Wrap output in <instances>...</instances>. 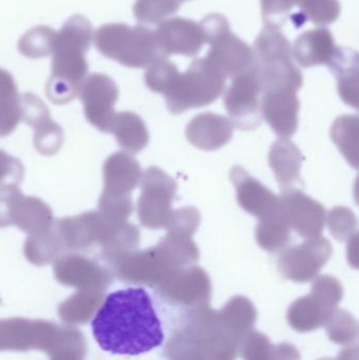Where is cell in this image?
Here are the masks:
<instances>
[{"label":"cell","mask_w":359,"mask_h":360,"mask_svg":"<svg viewBox=\"0 0 359 360\" xmlns=\"http://www.w3.org/2000/svg\"><path fill=\"white\" fill-rule=\"evenodd\" d=\"M92 331L103 351L117 355L143 354L164 340L162 321L143 288L109 294L93 319Z\"/></svg>","instance_id":"obj_1"},{"label":"cell","mask_w":359,"mask_h":360,"mask_svg":"<svg viewBox=\"0 0 359 360\" xmlns=\"http://www.w3.org/2000/svg\"><path fill=\"white\" fill-rule=\"evenodd\" d=\"M92 25L81 15L71 17L57 33L53 49L52 74L46 96L56 105H65L77 96L88 76L86 53L93 41Z\"/></svg>","instance_id":"obj_2"},{"label":"cell","mask_w":359,"mask_h":360,"mask_svg":"<svg viewBox=\"0 0 359 360\" xmlns=\"http://www.w3.org/2000/svg\"><path fill=\"white\" fill-rule=\"evenodd\" d=\"M252 50L261 92L293 91L297 93L303 86V74L293 63L292 46L280 25L266 22L255 39Z\"/></svg>","instance_id":"obj_3"},{"label":"cell","mask_w":359,"mask_h":360,"mask_svg":"<svg viewBox=\"0 0 359 360\" xmlns=\"http://www.w3.org/2000/svg\"><path fill=\"white\" fill-rule=\"evenodd\" d=\"M93 39L103 56L124 67L143 69L168 59L160 48L155 32L143 25L110 23L99 27Z\"/></svg>","instance_id":"obj_4"},{"label":"cell","mask_w":359,"mask_h":360,"mask_svg":"<svg viewBox=\"0 0 359 360\" xmlns=\"http://www.w3.org/2000/svg\"><path fill=\"white\" fill-rule=\"evenodd\" d=\"M227 77L207 57L195 59L185 73L179 72L172 86L164 93L167 107L172 114L206 107L225 92Z\"/></svg>","instance_id":"obj_5"},{"label":"cell","mask_w":359,"mask_h":360,"mask_svg":"<svg viewBox=\"0 0 359 360\" xmlns=\"http://www.w3.org/2000/svg\"><path fill=\"white\" fill-rule=\"evenodd\" d=\"M200 251L192 237L168 232L154 247L131 252L112 268L122 279L136 281L162 268L192 264L198 259Z\"/></svg>","instance_id":"obj_6"},{"label":"cell","mask_w":359,"mask_h":360,"mask_svg":"<svg viewBox=\"0 0 359 360\" xmlns=\"http://www.w3.org/2000/svg\"><path fill=\"white\" fill-rule=\"evenodd\" d=\"M204 41L210 44L207 58L212 61L226 77H235L254 65L253 50L232 33L227 18L221 14H210L200 23Z\"/></svg>","instance_id":"obj_7"},{"label":"cell","mask_w":359,"mask_h":360,"mask_svg":"<svg viewBox=\"0 0 359 360\" xmlns=\"http://www.w3.org/2000/svg\"><path fill=\"white\" fill-rule=\"evenodd\" d=\"M122 222L107 219L98 211H89L55 220L52 226L65 253H84L95 247L103 250Z\"/></svg>","instance_id":"obj_8"},{"label":"cell","mask_w":359,"mask_h":360,"mask_svg":"<svg viewBox=\"0 0 359 360\" xmlns=\"http://www.w3.org/2000/svg\"><path fill=\"white\" fill-rule=\"evenodd\" d=\"M141 193L137 216L141 226L150 230L167 229L172 219V202L177 184L162 169L151 167L141 177Z\"/></svg>","instance_id":"obj_9"},{"label":"cell","mask_w":359,"mask_h":360,"mask_svg":"<svg viewBox=\"0 0 359 360\" xmlns=\"http://www.w3.org/2000/svg\"><path fill=\"white\" fill-rule=\"evenodd\" d=\"M53 212L37 197L25 196L17 186L0 188V228L16 226L29 235L48 230Z\"/></svg>","instance_id":"obj_10"},{"label":"cell","mask_w":359,"mask_h":360,"mask_svg":"<svg viewBox=\"0 0 359 360\" xmlns=\"http://www.w3.org/2000/svg\"><path fill=\"white\" fill-rule=\"evenodd\" d=\"M261 94V82L254 65L233 77L223 96V103L233 127L248 131L261 126L263 122Z\"/></svg>","instance_id":"obj_11"},{"label":"cell","mask_w":359,"mask_h":360,"mask_svg":"<svg viewBox=\"0 0 359 360\" xmlns=\"http://www.w3.org/2000/svg\"><path fill=\"white\" fill-rule=\"evenodd\" d=\"M59 328L46 321L0 319V351L38 350L48 353L56 340Z\"/></svg>","instance_id":"obj_12"},{"label":"cell","mask_w":359,"mask_h":360,"mask_svg":"<svg viewBox=\"0 0 359 360\" xmlns=\"http://www.w3.org/2000/svg\"><path fill=\"white\" fill-rule=\"evenodd\" d=\"M77 96L84 105L86 120L100 132L109 133L116 112L114 105L119 96L115 82L105 74L86 76L80 84Z\"/></svg>","instance_id":"obj_13"},{"label":"cell","mask_w":359,"mask_h":360,"mask_svg":"<svg viewBox=\"0 0 359 360\" xmlns=\"http://www.w3.org/2000/svg\"><path fill=\"white\" fill-rule=\"evenodd\" d=\"M280 209L291 230L305 239L322 236L326 224V210L318 201L292 188L278 196Z\"/></svg>","instance_id":"obj_14"},{"label":"cell","mask_w":359,"mask_h":360,"mask_svg":"<svg viewBox=\"0 0 359 360\" xmlns=\"http://www.w3.org/2000/svg\"><path fill=\"white\" fill-rule=\"evenodd\" d=\"M19 101L21 120L34 130V147L42 155H55L63 146V129L51 118L48 108L36 95H19Z\"/></svg>","instance_id":"obj_15"},{"label":"cell","mask_w":359,"mask_h":360,"mask_svg":"<svg viewBox=\"0 0 359 360\" xmlns=\"http://www.w3.org/2000/svg\"><path fill=\"white\" fill-rule=\"evenodd\" d=\"M55 278L65 287L82 289H105L111 276L107 268L82 253L67 252L54 264Z\"/></svg>","instance_id":"obj_16"},{"label":"cell","mask_w":359,"mask_h":360,"mask_svg":"<svg viewBox=\"0 0 359 360\" xmlns=\"http://www.w3.org/2000/svg\"><path fill=\"white\" fill-rule=\"evenodd\" d=\"M155 33L160 48L168 57L172 54L195 56L206 42L200 23L181 17L162 21Z\"/></svg>","instance_id":"obj_17"},{"label":"cell","mask_w":359,"mask_h":360,"mask_svg":"<svg viewBox=\"0 0 359 360\" xmlns=\"http://www.w3.org/2000/svg\"><path fill=\"white\" fill-rule=\"evenodd\" d=\"M261 113L273 132L282 139L294 135L299 127V101L293 91H263Z\"/></svg>","instance_id":"obj_18"},{"label":"cell","mask_w":359,"mask_h":360,"mask_svg":"<svg viewBox=\"0 0 359 360\" xmlns=\"http://www.w3.org/2000/svg\"><path fill=\"white\" fill-rule=\"evenodd\" d=\"M332 245L324 237L308 238L301 245L287 248L278 258L280 268L294 276H307L318 271L332 254Z\"/></svg>","instance_id":"obj_19"},{"label":"cell","mask_w":359,"mask_h":360,"mask_svg":"<svg viewBox=\"0 0 359 360\" xmlns=\"http://www.w3.org/2000/svg\"><path fill=\"white\" fill-rule=\"evenodd\" d=\"M103 174L105 186L101 194L113 197H131L143 177L139 162L124 152H116L107 158Z\"/></svg>","instance_id":"obj_20"},{"label":"cell","mask_w":359,"mask_h":360,"mask_svg":"<svg viewBox=\"0 0 359 360\" xmlns=\"http://www.w3.org/2000/svg\"><path fill=\"white\" fill-rule=\"evenodd\" d=\"M230 176L235 186L236 196L242 209L259 219L275 211L278 196L259 180L249 175L244 169L234 167Z\"/></svg>","instance_id":"obj_21"},{"label":"cell","mask_w":359,"mask_h":360,"mask_svg":"<svg viewBox=\"0 0 359 360\" xmlns=\"http://www.w3.org/2000/svg\"><path fill=\"white\" fill-rule=\"evenodd\" d=\"M233 128L228 118L214 113H204L190 122L185 135L188 141L198 149L215 151L231 141Z\"/></svg>","instance_id":"obj_22"},{"label":"cell","mask_w":359,"mask_h":360,"mask_svg":"<svg viewBox=\"0 0 359 360\" xmlns=\"http://www.w3.org/2000/svg\"><path fill=\"white\" fill-rule=\"evenodd\" d=\"M334 38L327 27L310 30L299 35L292 49L293 58L303 68L329 65L337 51Z\"/></svg>","instance_id":"obj_23"},{"label":"cell","mask_w":359,"mask_h":360,"mask_svg":"<svg viewBox=\"0 0 359 360\" xmlns=\"http://www.w3.org/2000/svg\"><path fill=\"white\" fill-rule=\"evenodd\" d=\"M303 156L301 150L288 139H280L272 145L269 164L282 191L292 188L301 179Z\"/></svg>","instance_id":"obj_24"},{"label":"cell","mask_w":359,"mask_h":360,"mask_svg":"<svg viewBox=\"0 0 359 360\" xmlns=\"http://www.w3.org/2000/svg\"><path fill=\"white\" fill-rule=\"evenodd\" d=\"M118 145L129 153H138L149 143V132L145 122L133 112L115 113L109 127Z\"/></svg>","instance_id":"obj_25"},{"label":"cell","mask_w":359,"mask_h":360,"mask_svg":"<svg viewBox=\"0 0 359 360\" xmlns=\"http://www.w3.org/2000/svg\"><path fill=\"white\" fill-rule=\"evenodd\" d=\"M105 289H82L67 297L58 307V316L67 325L88 323L105 298Z\"/></svg>","instance_id":"obj_26"},{"label":"cell","mask_w":359,"mask_h":360,"mask_svg":"<svg viewBox=\"0 0 359 360\" xmlns=\"http://www.w3.org/2000/svg\"><path fill=\"white\" fill-rule=\"evenodd\" d=\"M329 68L337 76L341 98L356 109L358 105V54L349 49L339 48Z\"/></svg>","instance_id":"obj_27"},{"label":"cell","mask_w":359,"mask_h":360,"mask_svg":"<svg viewBox=\"0 0 359 360\" xmlns=\"http://www.w3.org/2000/svg\"><path fill=\"white\" fill-rule=\"evenodd\" d=\"M257 243L268 252L284 249L290 240L291 229L280 209V201L275 211L259 219L255 232Z\"/></svg>","instance_id":"obj_28"},{"label":"cell","mask_w":359,"mask_h":360,"mask_svg":"<svg viewBox=\"0 0 359 360\" xmlns=\"http://www.w3.org/2000/svg\"><path fill=\"white\" fill-rule=\"evenodd\" d=\"M23 252L25 258L38 266H48L65 254L52 226L48 230L30 235L25 240Z\"/></svg>","instance_id":"obj_29"},{"label":"cell","mask_w":359,"mask_h":360,"mask_svg":"<svg viewBox=\"0 0 359 360\" xmlns=\"http://www.w3.org/2000/svg\"><path fill=\"white\" fill-rule=\"evenodd\" d=\"M358 120L355 116H344L333 124L332 139L350 164L358 167Z\"/></svg>","instance_id":"obj_30"},{"label":"cell","mask_w":359,"mask_h":360,"mask_svg":"<svg viewBox=\"0 0 359 360\" xmlns=\"http://www.w3.org/2000/svg\"><path fill=\"white\" fill-rule=\"evenodd\" d=\"M56 35V32L50 27H33L19 40V51L30 58L46 57L52 54Z\"/></svg>","instance_id":"obj_31"},{"label":"cell","mask_w":359,"mask_h":360,"mask_svg":"<svg viewBox=\"0 0 359 360\" xmlns=\"http://www.w3.org/2000/svg\"><path fill=\"white\" fill-rule=\"evenodd\" d=\"M293 4L299 6L301 17L314 25H330L341 14L339 0H293Z\"/></svg>","instance_id":"obj_32"},{"label":"cell","mask_w":359,"mask_h":360,"mask_svg":"<svg viewBox=\"0 0 359 360\" xmlns=\"http://www.w3.org/2000/svg\"><path fill=\"white\" fill-rule=\"evenodd\" d=\"M183 0H137L134 15L137 21L148 25H159L181 8Z\"/></svg>","instance_id":"obj_33"},{"label":"cell","mask_w":359,"mask_h":360,"mask_svg":"<svg viewBox=\"0 0 359 360\" xmlns=\"http://www.w3.org/2000/svg\"><path fill=\"white\" fill-rule=\"evenodd\" d=\"M178 74L176 65L170 63L168 59L158 61L147 68L145 74V84L153 92L164 94L172 86Z\"/></svg>","instance_id":"obj_34"},{"label":"cell","mask_w":359,"mask_h":360,"mask_svg":"<svg viewBox=\"0 0 359 360\" xmlns=\"http://www.w3.org/2000/svg\"><path fill=\"white\" fill-rule=\"evenodd\" d=\"M358 219L353 212L347 207H335L329 213L328 226L331 234L339 241H346L352 238L355 233Z\"/></svg>","instance_id":"obj_35"},{"label":"cell","mask_w":359,"mask_h":360,"mask_svg":"<svg viewBox=\"0 0 359 360\" xmlns=\"http://www.w3.org/2000/svg\"><path fill=\"white\" fill-rule=\"evenodd\" d=\"M200 224V211L193 207H185L174 211L167 230L193 237Z\"/></svg>","instance_id":"obj_36"},{"label":"cell","mask_w":359,"mask_h":360,"mask_svg":"<svg viewBox=\"0 0 359 360\" xmlns=\"http://www.w3.org/2000/svg\"><path fill=\"white\" fill-rule=\"evenodd\" d=\"M20 122L19 95L11 98L0 99V139L12 134Z\"/></svg>","instance_id":"obj_37"},{"label":"cell","mask_w":359,"mask_h":360,"mask_svg":"<svg viewBox=\"0 0 359 360\" xmlns=\"http://www.w3.org/2000/svg\"><path fill=\"white\" fill-rule=\"evenodd\" d=\"M25 176V167L20 160L0 151V188L17 186Z\"/></svg>","instance_id":"obj_38"},{"label":"cell","mask_w":359,"mask_h":360,"mask_svg":"<svg viewBox=\"0 0 359 360\" xmlns=\"http://www.w3.org/2000/svg\"><path fill=\"white\" fill-rule=\"evenodd\" d=\"M293 6V0H261V11L266 22H271L275 17L286 16Z\"/></svg>","instance_id":"obj_39"},{"label":"cell","mask_w":359,"mask_h":360,"mask_svg":"<svg viewBox=\"0 0 359 360\" xmlns=\"http://www.w3.org/2000/svg\"><path fill=\"white\" fill-rule=\"evenodd\" d=\"M18 95L16 82L8 72L0 70V99L11 98Z\"/></svg>","instance_id":"obj_40"},{"label":"cell","mask_w":359,"mask_h":360,"mask_svg":"<svg viewBox=\"0 0 359 360\" xmlns=\"http://www.w3.org/2000/svg\"></svg>","instance_id":"obj_41"}]
</instances>
